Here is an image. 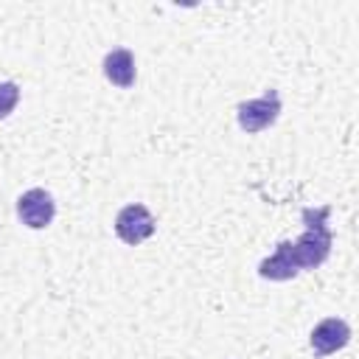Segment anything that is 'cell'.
<instances>
[{
    "mask_svg": "<svg viewBox=\"0 0 359 359\" xmlns=\"http://www.w3.org/2000/svg\"><path fill=\"white\" fill-rule=\"evenodd\" d=\"M325 219H328V208H317V210L306 208L303 210V222H306L303 236L297 241H280L297 272L314 269L328 258V252H331V230H328Z\"/></svg>",
    "mask_w": 359,
    "mask_h": 359,
    "instance_id": "1",
    "label": "cell"
},
{
    "mask_svg": "<svg viewBox=\"0 0 359 359\" xmlns=\"http://www.w3.org/2000/svg\"><path fill=\"white\" fill-rule=\"evenodd\" d=\"M236 115H238V126L247 135H255V132L272 126L278 121V115H280V95H278V90H266L261 98L238 104Z\"/></svg>",
    "mask_w": 359,
    "mask_h": 359,
    "instance_id": "2",
    "label": "cell"
},
{
    "mask_svg": "<svg viewBox=\"0 0 359 359\" xmlns=\"http://www.w3.org/2000/svg\"><path fill=\"white\" fill-rule=\"evenodd\" d=\"M154 224L157 222L149 213V208L146 205H137V202L121 208L118 216H115V233H118V238L123 244H132V247L140 244V241H146L154 233Z\"/></svg>",
    "mask_w": 359,
    "mask_h": 359,
    "instance_id": "3",
    "label": "cell"
},
{
    "mask_svg": "<svg viewBox=\"0 0 359 359\" xmlns=\"http://www.w3.org/2000/svg\"><path fill=\"white\" fill-rule=\"evenodd\" d=\"M53 213H56V205H53V196L42 188H31L25 191L20 199H17V216L25 227L31 230H42L53 222Z\"/></svg>",
    "mask_w": 359,
    "mask_h": 359,
    "instance_id": "4",
    "label": "cell"
},
{
    "mask_svg": "<svg viewBox=\"0 0 359 359\" xmlns=\"http://www.w3.org/2000/svg\"><path fill=\"white\" fill-rule=\"evenodd\" d=\"M348 339H351V328L339 317H328V320H323V323H317L311 328V351L317 356L337 353L339 348L348 345Z\"/></svg>",
    "mask_w": 359,
    "mask_h": 359,
    "instance_id": "5",
    "label": "cell"
},
{
    "mask_svg": "<svg viewBox=\"0 0 359 359\" xmlns=\"http://www.w3.org/2000/svg\"><path fill=\"white\" fill-rule=\"evenodd\" d=\"M104 76L115 84V87H132L135 84V56L132 50L126 48H118V50H109L104 56Z\"/></svg>",
    "mask_w": 359,
    "mask_h": 359,
    "instance_id": "6",
    "label": "cell"
},
{
    "mask_svg": "<svg viewBox=\"0 0 359 359\" xmlns=\"http://www.w3.org/2000/svg\"><path fill=\"white\" fill-rule=\"evenodd\" d=\"M258 275L261 278H269V280H289V278L297 275V269H294L292 258L286 255L283 244H278V250H275L272 258H266V261L258 264Z\"/></svg>",
    "mask_w": 359,
    "mask_h": 359,
    "instance_id": "7",
    "label": "cell"
},
{
    "mask_svg": "<svg viewBox=\"0 0 359 359\" xmlns=\"http://www.w3.org/2000/svg\"><path fill=\"white\" fill-rule=\"evenodd\" d=\"M20 101V87L14 81H0V118H6Z\"/></svg>",
    "mask_w": 359,
    "mask_h": 359,
    "instance_id": "8",
    "label": "cell"
}]
</instances>
